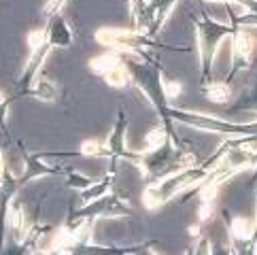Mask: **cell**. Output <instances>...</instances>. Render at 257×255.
Segmentation results:
<instances>
[{
  "instance_id": "1",
  "label": "cell",
  "mask_w": 257,
  "mask_h": 255,
  "mask_svg": "<svg viewBox=\"0 0 257 255\" xmlns=\"http://www.w3.org/2000/svg\"><path fill=\"white\" fill-rule=\"evenodd\" d=\"M134 34L130 30H123V28H100L96 32V41L100 45H106V47H121L125 43H132Z\"/></svg>"
},
{
  "instance_id": "2",
  "label": "cell",
  "mask_w": 257,
  "mask_h": 255,
  "mask_svg": "<svg viewBox=\"0 0 257 255\" xmlns=\"http://www.w3.org/2000/svg\"><path fill=\"white\" fill-rule=\"evenodd\" d=\"M119 62L121 60H119L117 53H102V56H96L89 60V68L98 72V75H104V72H108L113 66H117Z\"/></svg>"
},
{
  "instance_id": "3",
  "label": "cell",
  "mask_w": 257,
  "mask_h": 255,
  "mask_svg": "<svg viewBox=\"0 0 257 255\" xmlns=\"http://www.w3.org/2000/svg\"><path fill=\"white\" fill-rule=\"evenodd\" d=\"M229 230H232V234L238 240H249L255 232V221H249L246 217H236V219H232Z\"/></svg>"
},
{
  "instance_id": "4",
  "label": "cell",
  "mask_w": 257,
  "mask_h": 255,
  "mask_svg": "<svg viewBox=\"0 0 257 255\" xmlns=\"http://www.w3.org/2000/svg\"><path fill=\"white\" fill-rule=\"evenodd\" d=\"M79 240V234L77 232H70L68 227H60V230L56 232V236H53L51 240V249L53 251H60V249H68L72 247Z\"/></svg>"
},
{
  "instance_id": "5",
  "label": "cell",
  "mask_w": 257,
  "mask_h": 255,
  "mask_svg": "<svg viewBox=\"0 0 257 255\" xmlns=\"http://www.w3.org/2000/svg\"><path fill=\"white\" fill-rule=\"evenodd\" d=\"M104 79H106V83L111 87H125L127 81H130V75H127V68L119 62L117 66H113L108 72H104Z\"/></svg>"
},
{
  "instance_id": "6",
  "label": "cell",
  "mask_w": 257,
  "mask_h": 255,
  "mask_svg": "<svg viewBox=\"0 0 257 255\" xmlns=\"http://www.w3.org/2000/svg\"><path fill=\"white\" fill-rule=\"evenodd\" d=\"M206 96L210 102H217V104H225L229 96H232V89H229V85L221 83V81H217V83H210L208 89H206Z\"/></svg>"
},
{
  "instance_id": "7",
  "label": "cell",
  "mask_w": 257,
  "mask_h": 255,
  "mask_svg": "<svg viewBox=\"0 0 257 255\" xmlns=\"http://www.w3.org/2000/svg\"><path fill=\"white\" fill-rule=\"evenodd\" d=\"M253 45H255V39H253V36H249L246 32H240L236 36V53H238V56H242L244 60H251Z\"/></svg>"
},
{
  "instance_id": "8",
  "label": "cell",
  "mask_w": 257,
  "mask_h": 255,
  "mask_svg": "<svg viewBox=\"0 0 257 255\" xmlns=\"http://www.w3.org/2000/svg\"><path fill=\"white\" fill-rule=\"evenodd\" d=\"M145 141L149 145V149H158L164 145V141H166V134H164V130H160V128H153V130L147 132Z\"/></svg>"
},
{
  "instance_id": "9",
  "label": "cell",
  "mask_w": 257,
  "mask_h": 255,
  "mask_svg": "<svg viewBox=\"0 0 257 255\" xmlns=\"http://www.w3.org/2000/svg\"><path fill=\"white\" fill-rule=\"evenodd\" d=\"M45 39H47V32H45V30H32V32H28V45H30V49L36 51L41 45H45Z\"/></svg>"
},
{
  "instance_id": "10",
  "label": "cell",
  "mask_w": 257,
  "mask_h": 255,
  "mask_svg": "<svg viewBox=\"0 0 257 255\" xmlns=\"http://www.w3.org/2000/svg\"><path fill=\"white\" fill-rule=\"evenodd\" d=\"M162 87H164V92H166L168 98H174V96H179L181 94V83H177V81H170V79H164L162 81Z\"/></svg>"
},
{
  "instance_id": "11",
  "label": "cell",
  "mask_w": 257,
  "mask_h": 255,
  "mask_svg": "<svg viewBox=\"0 0 257 255\" xmlns=\"http://www.w3.org/2000/svg\"><path fill=\"white\" fill-rule=\"evenodd\" d=\"M100 151H102V143H98V141H85L81 145V153L83 156H96Z\"/></svg>"
},
{
  "instance_id": "12",
  "label": "cell",
  "mask_w": 257,
  "mask_h": 255,
  "mask_svg": "<svg viewBox=\"0 0 257 255\" xmlns=\"http://www.w3.org/2000/svg\"><path fill=\"white\" fill-rule=\"evenodd\" d=\"M3 172H5V164H3V153H0V183H3Z\"/></svg>"
},
{
  "instance_id": "13",
  "label": "cell",
  "mask_w": 257,
  "mask_h": 255,
  "mask_svg": "<svg viewBox=\"0 0 257 255\" xmlns=\"http://www.w3.org/2000/svg\"><path fill=\"white\" fill-rule=\"evenodd\" d=\"M3 102H5V94H3V92H0V104H3Z\"/></svg>"
}]
</instances>
